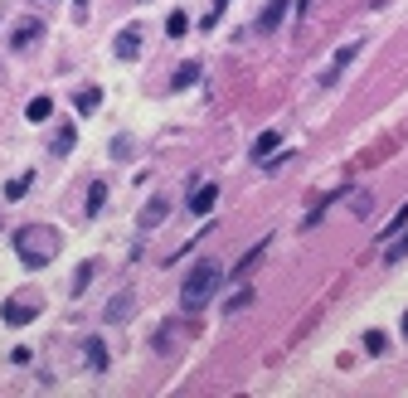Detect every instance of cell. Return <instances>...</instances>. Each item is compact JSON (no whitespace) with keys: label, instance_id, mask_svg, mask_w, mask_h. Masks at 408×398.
<instances>
[{"label":"cell","instance_id":"obj_1","mask_svg":"<svg viewBox=\"0 0 408 398\" xmlns=\"http://www.w3.org/2000/svg\"><path fill=\"white\" fill-rule=\"evenodd\" d=\"M59 248H64V238H59V229H49V223H25V229L15 234V258L25 267H34V272L54 262Z\"/></svg>","mask_w":408,"mask_h":398},{"label":"cell","instance_id":"obj_2","mask_svg":"<svg viewBox=\"0 0 408 398\" xmlns=\"http://www.w3.org/2000/svg\"><path fill=\"white\" fill-rule=\"evenodd\" d=\"M214 287H219V262H214V258L194 262V267L185 272V287H180V306H185V311H199L204 301L214 297Z\"/></svg>","mask_w":408,"mask_h":398},{"label":"cell","instance_id":"obj_3","mask_svg":"<svg viewBox=\"0 0 408 398\" xmlns=\"http://www.w3.org/2000/svg\"><path fill=\"white\" fill-rule=\"evenodd\" d=\"M39 316V301H5V306H0V321H5V325H29Z\"/></svg>","mask_w":408,"mask_h":398},{"label":"cell","instance_id":"obj_4","mask_svg":"<svg viewBox=\"0 0 408 398\" xmlns=\"http://www.w3.org/2000/svg\"><path fill=\"white\" fill-rule=\"evenodd\" d=\"M39 39H44V20H20V29L10 34V44H15V49H34Z\"/></svg>","mask_w":408,"mask_h":398},{"label":"cell","instance_id":"obj_5","mask_svg":"<svg viewBox=\"0 0 408 398\" xmlns=\"http://www.w3.org/2000/svg\"><path fill=\"white\" fill-rule=\"evenodd\" d=\"M214 204H219V185H199V190L190 195V214H199V219L209 214Z\"/></svg>","mask_w":408,"mask_h":398},{"label":"cell","instance_id":"obj_6","mask_svg":"<svg viewBox=\"0 0 408 398\" xmlns=\"http://www.w3.org/2000/svg\"><path fill=\"white\" fill-rule=\"evenodd\" d=\"M112 53H117V59H136V53H141V34L136 29H122L112 39Z\"/></svg>","mask_w":408,"mask_h":398},{"label":"cell","instance_id":"obj_7","mask_svg":"<svg viewBox=\"0 0 408 398\" xmlns=\"http://www.w3.org/2000/svg\"><path fill=\"white\" fill-rule=\"evenodd\" d=\"M355 53H360V39H350V44H340V49H335V59H331V73H326V83L345 73V64L355 59Z\"/></svg>","mask_w":408,"mask_h":398},{"label":"cell","instance_id":"obj_8","mask_svg":"<svg viewBox=\"0 0 408 398\" xmlns=\"http://www.w3.org/2000/svg\"><path fill=\"white\" fill-rule=\"evenodd\" d=\"M83 360H88L92 374H102V369H107V345H102V340H88V345H83Z\"/></svg>","mask_w":408,"mask_h":398},{"label":"cell","instance_id":"obj_9","mask_svg":"<svg viewBox=\"0 0 408 398\" xmlns=\"http://www.w3.org/2000/svg\"><path fill=\"white\" fill-rule=\"evenodd\" d=\"M282 15H287V0H272V5L258 15V29H263V34H272V29L282 25Z\"/></svg>","mask_w":408,"mask_h":398},{"label":"cell","instance_id":"obj_10","mask_svg":"<svg viewBox=\"0 0 408 398\" xmlns=\"http://www.w3.org/2000/svg\"><path fill=\"white\" fill-rule=\"evenodd\" d=\"M277 146H282V136H277V132H263L258 141H253V160H268V156H277Z\"/></svg>","mask_w":408,"mask_h":398},{"label":"cell","instance_id":"obj_11","mask_svg":"<svg viewBox=\"0 0 408 398\" xmlns=\"http://www.w3.org/2000/svg\"><path fill=\"white\" fill-rule=\"evenodd\" d=\"M263 253H268V238H263V243H253V248H248V253H243V258H238V262H233V277H243V272H248V267H253V262H258V258H263Z\"/></svg>","mask_w":408,"mask_h":398},{"label":"cell","instance_id":"obj_12","mask_svg":"<svg viewBox=\"0 0 408 398\" xmlns=\"http://www.w3.org/2000/svg\"><path fill=\"white\" fill-rule=\"evenodd\" d=\"M25 117H29V122H49V117H54V102H49V97H34V102L25 107Z\"/></svg>","mask_w":408,"mask_h":398},{"label":"cell","instance_id":"obj_13","mask_svg":"<svg viewBox=\"0 0 408 398\" xmlns=\"http://www.w3.org/2000/svg\"><path fill=\"white\" fill-rule=\"evenodd\" d=\"M166 209H170L166 199H151V204H146V214H141V229H156V223L166 219Z\"/></svg>","mask_w":408,"mask_h":398},{"label":"cell","instance_id":"obj_14","mask_svg":"<svg viewBox=\"0 0 408 398\" xmlns=\"http://www.w3.org/2000/svg\"><path fill=\"white\" fill-rule=\"evenodd\" d=\"M73 141H78V136H73V127H59V136L49 141V151H54V156H68V151H73Z\"/></svg>","mask_w":408,"mask_h":398},{"label":"cell","instance_id":"obj_15","mask_svg":"<svg viewBox=\"0 0 408 398\" xmlns=\"http://www.w3.org/2000/svg\"><path fill=\"white\" fill-rule=\"evenodd\" d=\"M102 204H107V185H102V180H92V190H88V214L97 219V209Z\"/></svg>","mask_w":408,"mask_h":398},{"label":"cell","instance_id":"obj_16","mask_svg":"<svg viewBox=\"0 0 408 398\" xmlns=\"http://www.w3.org/2000/svg\"><path fill=\"white\" fill-rule=\"evenodd\" d=\"M97 102H102V92H97V88H83V92H78V117L97 112Z\"/></svg>","mask_w":408,"mask_h":398},{"label":"cell","instance_id":"obj_17","mask_svg":"<svg viewBox=\"0 0 408 398\" xmlns=\"http://www.w3.org/2000/svg\"><path fill=\"white\" fill-rule=\"evenodd\" d=\"M190 83H199V64H194V59L175 69V88H190Z\"/></svg>","mask_w":408,"mask_h":398},{"label":"cell","instance_id":"obj_18","mask_svg":"<svg viewBox=\"0 0 408 398\" xmlns=\"http://www.w3.org/2000/svg\"><path fill=\"white\" fill-rule=\"evenodd\" d=\"M127 311H131V292H117V301L107 306V321H122Z\"/></svg>","mask_w":408,"mask_h":398},{"label":"cell","instance_id":"obj_19","mask_svg":"<svg viewBox=\"0 0 408 398\" xmlns=\"http://www.w3.org/2000/svg\"><path fill=\"white\" fill-rule=\"evenodd\" d=\"M403 229H408V204H403V209H398V214L389 219V229H384L379 238H394V234H403Z\"/></svg>","mask_w":408,"mask_h":398},{"label":"cell","instance_id":"obj_20","mask_svg":"<svg viewBox=\"0 0 408 398\" xmlns=\"http://www.w3.org/2000/svg\"><path fill=\"white\" fill-rule=\"evenodd\" d=\"M88 282H92V262H83V267L73 272V297H83V292H88Z\"/></svg>","mask_w":408,"mask_h":398},{"label":"cell","instance_id":"obj_21","mask_svg":"<svg viewBox=\"0 0 408 398\" xmlns=\"http://www.w3.org/2000/svg\"><path fill=\"white\" fill-rule=\"evenodd\" d=\"M29 180H34V175H20V180H10V185H5V199H25V195H29Z\"/></svg>","mask_w":408,"mask_h":398},{"label":"cell","instance_id":"obj_22","mask_svg":"<svg viewBox=\"0 0 408 398\" xmlns=\"http://www.w3.org/2000/svg\"><path fill=\"white\" fill-rule=\"evenodd\" d=\"M185 29H190V20H185V15H180V10H175V15H170V20H166V34H170V39H180V34H185Z\"/></svg>","mask_w":408,"mask_h":398},{"label":"cell","instance_id":"obj_23","mask_svg":"<svg viewBox=\"0 0 408 398\" xmlns=\"http://www.w3.org/2000/svg\"><path fill=\"white\" fill-rule=\"evenodd\" d=\"M365 350H370V355H384V330H370V335H365Z\"/></svg>","mask_w":408,"mask_h":398},{"label":"cell","instance_id":"obj_24","mask_svg":"<svg viewBox=\"0 0 408 398\" xmlns=\"http://www.w3.org/2000/svg\"><path fill=\"white\" fill-rule=\"evenodd\" d=\"M248 301H253V292H248V287H243V292H233V297H229V306H224V311H243V306H248Z\"/></svg>","mask_w":408,"mask_h":398},{"label":"cell","instance_id":"obj_25","mask_svg":"<svg viewBox=\"0 0 408 398\" xmlns=\"http://www.w3.org/2000/svg\"><path fill=\"white\" fill-rule=\"evenodd\" d=\"M398 258H408V234H403V238L389 248V258H384V262H398Z\"/></svg>","mask_w":408,"mask_h":398},{"label":"cell","instance_id":"obj_26","mask_svg":"<svg viewBox=\"0 0 408 398\" xmlns=\"http://www.w3.org/2000/svg\"><path fill=\"white\" fill-rule=\"evenodd\" d=\"M73 5H78V15H83V10H88V0H73Z\"/></svg>","mask_w":408,"mask_h":398},{"label":"cell","instance_id":"obj_27","mask_svg":"<svg viewBox=\"0 0 408 398\" xmlns=\"http://www.w3.org/2000/svg\"><path fill=\"white\" fill-rule=\"evenodd\" d=\"M403 335H408V311H403Z\"/></svg>","mask_w":408,"mask_h":398}]
</instances>
